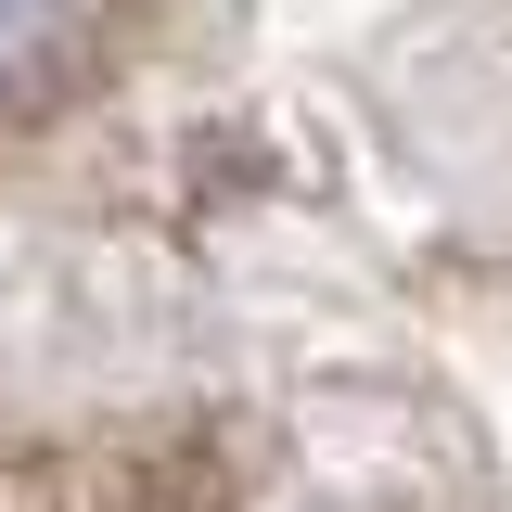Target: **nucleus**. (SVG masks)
<instances>
[{"label":"nucleus","mask_w":512,"mask_h":512,"mask_svg":"<svg viewBox=\"0 0 512 512\" xmlns=\"http://www.w3.org/2000/svg\"><path fill=\"white\" fill-rule=\"evenodd\" d=\"M103 39V0H0V116H39Z\"/></svg>","instance_id":"1"}]
</instances>
